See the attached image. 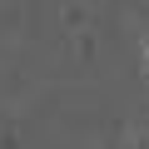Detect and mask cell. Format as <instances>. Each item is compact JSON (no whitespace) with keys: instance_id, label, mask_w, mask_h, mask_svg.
<instances>
[{"instance_id":"obj_1","label":"cell","mask_w":149,"mask_h":149,"mask_svg":"<svg viewBox=\"0 0 149 149\" xmlns=\"http://www.w3.org/2000/svg\"><path fill=\"white\" fill-rule=\"evenodd\" d=\"M144 74H149V40H144Z\"/></svg>"}]
</instances>
